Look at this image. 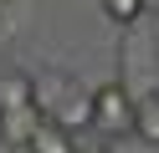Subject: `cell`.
Wrapping results in <instances>:
<instances>
[{
  "instance_id": "cell-1",
  "label": "cell",
  "mask_w": 159,
  "mask_h": 153,
  "mask_svg": "<svg viewBox=\"0 0 159 153\" xmlns=\"http://www.w3.org/2000/svg\"><path fill=\"white\" fill-rule=\"evenodd\" d=\"M36 107L62 128H93V92H82L72 77H46L36 71Z\"/></svg>"
},
{
  "instance_id": "cell-2",
  "label": "cell",
  "mask_w": 159,
  "mask_h": 153,
  "mask_svg": "<svg viewBox=\"0 0 159 153\" xmlns=\"http://www.w3.org/2000/svg\"><path fill=\"white\" fill-rule=\"evenodd\" d=\"M93 128L103 133V138H123V133H134V92H128L123 82H103V87H93Z\"/></svg>"
},
{
  "instance_id": "cell-3",
  "label": "cell",
  "mask_w": 159,
  "mask_h": 153,
  "mask_svg": "<svg viewBox=\"0 0 159 153\" xmlns=\"http://www.w3.org/2000/svg\"><path fill=\"white\" fill-rule=\"evenodd\" d=\"M36 102V71H21V66H5L0 71V112H21Z\"/></svg>"
},
{
  "instance_id": "cell-4",
  "label": "cell",
  "mask_w": 159,
  "mask_h": 153,
  "mask_svg": "<svg viewBox=\"0 0 159 153\" xmlns=\"http://www.w3.org/2000/svg\"><path fill=\"white\" fill-rule=\"evenodd\" d=\"M36 122H41V107H21V112H0V148H11V153H21L26 143H31V133H36Z\"/></svg>"
},
{
  "instance_id": "cell-5",
  "label": "cell",
  "mask_w": 159,
  "mask_h": 153,
  "mask_svg": "<svg viewBox=\"0 0 159 153\" xmlns=\"http://www.w3.org/2000/svg\"><path fill=\"white\" fill-rule=\"evenodd\" d=\"M77 148V138H72V128H62V122H52L41 112V122H36V133H31V143H26L21 153H72Z\"/></svg>"
},
{
  "instance_id": "cell-6",
  "label": "cell",
  "mask_w": 159,
  "mask_h": 153,
  "mask_svg": "<svg viewBox=\"0 0 159 153\" xmlns=\"http://www.w3.org/2000/svg\"><path fill=\"white\" fill-rule=\"evenodd\" d=\"M134 133L159 148V97H134Z\"/></svg>"
},
{
  "instance_id": "cell-7",
  "label": "cell",
  "mask_w": 159,
  "mask_h": 153,
  "mask_svg": "<svg viewBox=\"0 0 159 153\" xmlns=\"http://www.w3.org/2000/svg\"><path fill=\"white\" fill-rule=\"evenodd\" d=\"M103 15L113 26H139L149 10H144V0H103Z\"/></svg>"
},
{
  "instance_id": "cell-8",
  "label": "cell",
  "mask_w": 159,
  "mask_h": 153,
  "mask_svg": "<svg viewBox=\"0 0 159 153\" xmlns=\"http://www.w3.org/2000/svg\"><path fill=\"white\" fill-rule=\"evenodd\" d=\"M72 153H108V148H103V143H77Z\"/></svg>"
},
{
  "instance_id": "cell-9",
  "label": "cell",
  "mask_w": 159,
  "mask_h": 153,
  "mask_svg": "<svg viewBox=\"0 0 159 153\" xmlns=\"http://www.w3.org/2000/svg\"><path fill=\"white\" fill-rule=\"evenodd\" d=\"M11 36V20H5V5H0V41Z\"/></svg>"
},
{
  "instance_id": "cell-10",
  "label": "cell",
  "mask_w": 159,
  "mask_h": 153,
  "mask_svg": "<svg viewBox=\"0 0 159 153\" xmlns=\"http://www.w3.org/2000/svg\"><path fill=\"white\" fill-rule=\"evenodd\" d=\"M0 5H16V0H0Z\"/></svg>"
}]
</instances>
